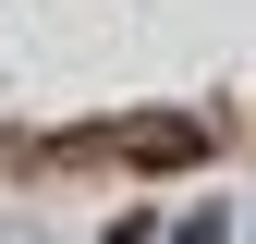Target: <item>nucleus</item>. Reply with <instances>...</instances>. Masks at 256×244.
Here are the masks:
<instances>
[{"instance_id":"f257e3e1","label":"nucleus","mask_w":256,"mask_h":244,"mask_svg":"<svg viewBox=\"0 0 256 244\" xmlns=\"http://www.w3.org/2000/svg\"><path fill=\"white\" fill-rule=\"evenodd\" d=\"M171 244H232V220H220V208H196V220H171Z\"/></svg>"}]
</instances>
